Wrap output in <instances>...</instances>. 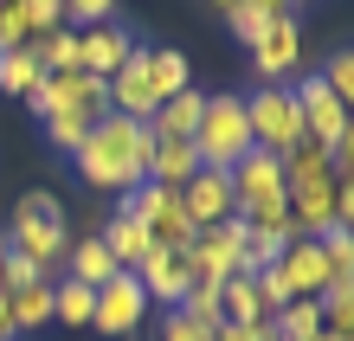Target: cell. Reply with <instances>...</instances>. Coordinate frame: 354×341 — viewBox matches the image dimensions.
Wrapping results in <instances>:
<instances>
[{"label": "cell", "instance_id": "cell-1", "mask_svg": "<svg viewBox=\"0 0 354 341\" xmlns=\"http://www.w3.org/2000/svg\"><path fill=\"white\" fill-rule=\"evenodd\" d=\"M149 148H155V129L149 122H129V116H97L84 148H77V174L84 187H103V194H129V187L149 181Z\"/></svg>", "mask_w": 354, "mask_h": 341}, {"label": "cell", "instance_id": "cell-2", "mask_svg": "<svg viewBox=\"0 0 354 341\" xmlns=\"http://www.w3.org/2000/svg\"><path fill=\"white\" fill-rule=\"evenodd\" d=\"M65 245H71V225H65V206H58V194H19L13 206V251H26L32 264H58L65 258Z\"/></svg>", "mask_w": 354, "mask_h": 341}, {"label": "cell", "instance_id": "cell-3", "mask_svg": "<svg viewBox=\"0 0 354 341\" xmlns=\"http://www.w3.org/2000/svg\"><path fill=\"white\" fill-rule=\"evenodd\" d=\"M194 155L200 167H232L239 155H252V122H245V97H206V110H200V129H194Z\"/></svg>", "mask_w": 354, "mask_h": 341}, {"label": "cell", "instance_id": "cell-4", "mask_svg": "<svg viewBox=\"0 0 354 341\" xmlns=\"http://www.w3.org/2000/svg\"><path fill=\"white\" fill-rule=\"evenodd\" d=\"M245 122H252V148H264V155H290L297 142H309L303 129V110H297V91L290 84H264V91L245 97Z\"/></svg>", "mask_w": 354, "mask_h": 341}, {"label": "cell", "instance_id": "cell-5", "mask_svg": "<svg viewBox=\"0 0 354 341\" xmlns=\"http://www.w3.org/2000/svg\"><path fill=\"white\" fill-rule=\"evenodd\" d=\"M116 212H129V219L149 232V245H161V251H187V245H194V219H187V206H180L174 187L142 181V187H129V194H122Z\"/></svg>", "mask_w": 354, "mask_h": 341}, {"label": "cell", "instance_id": "cell-6", "mask_svg": "<svg viewBox=\"0 0 354 341\" xmlns=\"http://www.w3.org/2000/svg\"><path fill=\"white\" fill-rule=\"evenodd\" d=\"M187 264H194V284H225V277H239V270H245V219L232 212L225 225L194 232Z\"/></svg>", "mask_w": 354, "mask_h": 341}, {"label": "cell", "instance_id": "cell-7", "mask_svg": "<svg viewBox=\"0 0 354 341\" xmlns=\"http://www.w3.org/2000/svg\"><path fill=\"white\" fill-rule=\"evenodd\" d=\"M142 315H149V296H142L136 270H116L110 284H97V309H91V329H97V335L122 341V335L142 329Z\"/></svg>", "mask_w": 354, "mask_h": 341}, {"label": "cell", "instance_id": "cell-8", "mask_svg": "<svg viewBox=\"0 0 354 341\" xmlns=\"http://www.w3.org/2000/svg\"><path fill=\"white\" fill-rule=\"evenodd\" d=\"M225 181H232V212H252V206H270V200H290L283 187V161L252 148V155H239L225 167Z\"/></svg>", "mask_w": 354, "mask_h": 341}, {"label": "cell", "instance_id": "cell-9", "mask_svg": "<svg viewBox=\"0 0 354 341\" xmlns=\"http://www.w3.org/2000/svg\"><path fill=\"white\" fill-rule=\"evenodd\" d=\"M297 65H303V26H297V13H277L252 46V71L264 84H283V77H297Z\"/></svg>", "mask_w": 354, "mask_h": 341}, {"label": "cell", "instance_id": "cell-10", "mask_svg": "<svg viewBox=\"0 0 354 341\" xmlns=\"http://www.w3.org/2000/svg\"><path fill=\"white\" fill-rule=\"evenodd\" d=\"M290 91H297V110H303V129H309V142H322V148H335V136L348 129V110H342V97L335 91H328V84H322V71L316 77H297V84H290Z\"/></svg>", "mask_w": 354, "mask_h": 341}, {"label": "cell", "instance_id": "cell-11", "mask_svg": "<svg viewBox=\"0 0 354 341\" xmlns=\"http://www.w3.org/2000/svg\"><path fill=\"white\" fill-rule=\"evenodd\" d=\"M136 284H142V296L149 303H168V309H180V296L194 290V264H187V251H149V258L136 264Z\"/></svg>", "mask_w": 354, "mask_h": 341}, {"label": "cell", "instance_id": "cell-12", "mask_svg": "<svg viewBox=\"0 0 354 341\" xmlns=\"http://www.w3.org/2000/svg\"><path fill=\"white\" fill-rule=\"evenodd\" d=\"M129 52H136V39L122 33L116 19H103V26H77V65H84L91 77H103V84L129 65Z\"/></svg>", "mask_w": 354, "mask_h": 341}, {"label": "cell", "instance_id": "cell-13", "mask_svg": "<svg viewBox=\"0 0 354 341\" xmlns=\"http://www.w3.org/2000/svg\"><path fill=\"white\" fill-rule=\"evenodd\" d=\"M174 194H180V206H187V219H194V232L232 219V181H225L219 167H200V174L187 181V187H174Z\"/></svg>", "mask_w": 354, "mask_h": 341}, {"label": "cell", "instance_id": "cell-14", "mask_svg": "<svg viewBox=\"0 0 354 341\" xmlns=\"http://www.w3.org/2000/svg\"><path fill=\"white\" fill-rule=\"evenodd\" d=\"M110 110H116V116H129V122H149V116L161 110L155 84H149V52H142V46L129 52V65L110 77Z\"/></svg>", "mask_w": 354, "mask_h": 341}, {"label": "cell", "instance_id": "cell-15", "mask_svg": "<svg viewBox=\"0 0 354 341\" xmlns=\"http://www.w3.org/2000/svg\"><path fill=\"white\" fill-rule=\"evenodd\" d=\"M277 277L290 296H322L328 290V264H322V245L316 239H290V251L277 258Z\"/></svg>", "mask_w": 354, "mask_h": 341}, {"label": "cell", "instance_id": "cell-16", "mask_svg": "<svg viewBox=\"0 0 354 341\" xmlns=\"http://www.w3.org/2000/svg\"><path fill=\"white\" fill-rule=\"evenodd\" d=\"M194 174H200L194 136H155V148H149V181L155 187H187Z\"/></svg>", "mask_w": 354, "mask_h": 341}, {"label": "cell", "instance_id": "cell-17", "mask_svg": "<svg viewBox=\"0 0 354 341\" xmlns=\"http://www.w3.org/2000/svg\"><path fill=\"white\" fill-rule=\"evenodd\" d=\"M290 225L303 239H316L322 225H335V181H316V187H290Z\"/></svg>", "mask_w": 354, "mask_h": 341}, {"label": "cell", "instance_id": "cell-18", "mask_svg": "<svg viewBox=\"0 0 354 341\" xmlns=\"http://www.w3.org/2000/svg\"><path fill=\"white\" fill-rule=\"evenodd\" d=\"M219 322H270V309H264L252 270H239V277H225V284H219Z\"/></svg>", "mask_w": 354, "mask_h": 341}, {"label": "cell", "instance_id": "cell-19", "mask_svg": "<svg viewBox=\"0 0 354 341\" xmlns=\"http://www.w3.org/2000/svg\"><path fill=\"white\" fill-rule=\"evenodd\" d=\"M32 58L46 77H65V71H84L77 65V26H52V33H32Z\"/></svg>", "mask_w": 354, "mask_h": 341}, {"label": "cell", "instance_id": "cell-20", "mask_svg": "<svg viewBox=\"0 0 354 341\" xmlns=\"http://www.w3.org/2000/svg\"><path fill=\"white\" fill-rule=\"evenodd\" d=\"M65 258H71V277H77V284H110V277L122 270L116 258H110V245H103V239H71L65 245Z\"/></svg>", "mask_w": 354, "mask_h": 341}, {"label": "cell", "instance_id": "cell-21", "mask_svg": "<svg viewBox=\"0 0 354 341\" xmlns=\"http://www.w3.org/2000/svg\"><path fill=\"white\" fill-rule=\"evenodd\" d=\"M200 110H206V97L187 84L180 97H168V103L149 116V129H155V136H194V129H200Z\"/></svg>", "mask_w": 354, "mask_h": 341}, {"label": "cell", "instance_id": "cell-22", "mask_svg": "<svg viewBox=\"0 0 354 341\" xmlns=\"http://www.w3.org/2000/svg\"><path fill=\"white\" fill-rule=\"evenodd\" d=\"M103 245H110V258H116L122 270H136V264L155 251V245H149V232H142V225L129 219V212H116V219L103 225Z\"/></svg>", "mask_w": 354, "mask_h": 341}, {"label": "cell", "instance_id": "cell-23", "mask_svg": "<svg viewBox=\"0 0 354 341\" xmlns=\"http://www.w3.org/2000/svg\"><path fill=\"white\" fill-rule=\"evenodd\" d=\"M316 181H335L328 148H322V142H297V148L283 155V187H316Z\"/></svg>", "mask_w": 354, "mask_h": 341}, {"label": "cell", "instance_id": "cell-24", "mask_svg": "<svg viewBox=\"0 0 354 341\" xmlns=\"http://www.w3.org/2000/svg\"><path fill=\"white\" fill-rule=\"evenodd\" d=\"M7 315H13V335L46 329L52 322V277H46V284H32V290H13L7 296Z\"/></svg>", "mask_w": 354, "mask_h": 341}, {"label": "cell", "instance_id": "cell-25", "mask_svg": "<svg viewBox=\"0 0 354 341\" xmlns=\"http://www.w3.org/2000/svg\"><path fill=\"white\" fill-rule=\"evenodd\" d=\"M309 335H322L316 296H297V303H283L277 315H270V341H309Z\"/></svg>", "mask_w": 354, "mask_h": 341}, {"label": "cell", "instance_id": "cell-26", "mask_svg": "<svg viewBox=\"0 0 354 341\" xmlns=\"http://www.w3.org/2000/svg\"><path fill=\"white\" fill-rule=\"evenodd\" d=\"M316 245H322V264H328V284H354V225H322L316 232Z\"/></svg>", "mask_w": 354, "mask_h": 341}, {"label": "cell", "instance_id": "cell-27", "mask_svg": "<svg viewBox=\"0 0 354 341\" xmlns=\"http://www.w3.org/2000/svg\"><path fill=\"white\" fill-rule=\"evenodd\" d=\"M91 309H97V290H91V284H77V277L52 284V322H65V329H84V322H91Z\"/></svg>", "mask_w": 354, "mask_h": 341}, {"label": "cell", "instance_id": "cell-28", "mask_svg": "<svg viewBox=\"0 0 354 341\" xmlns=\"http://www.w3.org/2000/svg\"><path fill=\"white\" fill-rule=\"evenodd\" d=\"M187 77H194V71H187V58H180L174 46H155V52H149V84H155V97H161V103L180 97V91H187Z\"/></svg>", "mask_w": 354, "mask_h": 341}, {"label": "cell", "instance_id": "cell-29", "mask_svg": "<svg viewBox=\"0 0 354 341\" xmlns=\"http://www.w3.org/2000/svg\"><path fill=\"white\" fill-rule=\"evenodd\" d=\"M290 239H303V232L297 225H277V232H252L245 225V270H270L290 251Z\"/></svg>", "mask_w": 354, "mask_h": 341}, {"label": "cell", "instance_id": "cell-30", "mask_svg": "<svg viewBox=\"0 0 354 341\" xmlns=\"http://www.w3.org/2000/svg\"><path fill=\"white\" fill-rule=\"evenodd\" d=\"M39 84H46V71H39L32 46H19V52H0V91H13V97H32Z\"/></svg>", "mask_w": 354, "mask_h": 341}, {"label": "cell", "instance_id": "cell-31", "mask_svg": "<svg viewBox=\"0 0 354 341\" xmlns=\"http://www.w3.org/2000/svg\"><path fill=\"white\" fill-rule=\"evenodd\" d=\"M316 309H322V329L328 335H354V284H328L316 296Z\"/></svg>", "mask_w": 354, "mask_h": 341}, {"label": "cell", "instance_id": "cell-32", "mask_svg": "<svg viewBox=\"0 0 354 341\" xmlns=\"http://www.w3.org/2000/svg\"><path fill=\"white\" fill-rule=\"evenodd\" d=\"M91 122H97V116H84V110L46 116V142L58 148V155H77V148H84V136H91Z\"/></svg>", "mask_w": 354, "mask_h": 341}, {"label": "cell", "instance_id": "cell-33", "mask_svg": "<svg viewBox=\"0 0 354 341\" xmlns=\"http://www.w3.org/2000/svg\"><path fill=\"white\" fill-rule=\"evenodd\" d=\"M32 284H46V264H32L26 251H13V245H0V290H32Z\"/></svg>", "mask_w": 354, "mask_h": 341}, {"label": "cell", "instance_id": "cell-34", "mask_svg": "<svg viewBox=\"0 0 354 341\" xmlns=\"http://www.w3.org/2000/svg\"><path fill=\"white\" fill-rule=\"evenodd\" d=\"M322 84L342 97V110L354 116V46H342V52H328V65H322Z\"/></svg>", "mask_w": 354, "mask_h": 341}, {"label": "cell", "instance_id": "cell-35", "mask_svg": "<svg viewBox=\"0 0 354 341\" xmlns=\"http://www.w3.org/2000/svg\"><path fill=\"white\" fill-rule=\"evenodd\" d=\"M19 46H32V19L19 0H0V52H19Z\"/></svg>", "mask_w": 354, "mask_h": 341}, {"label": "cell", "instance_id": "cell-36", "mask_svg": "<svg viewBox=\"0 0 354 341\" xmlns=\"http://www.w3.org/2000/svg\"><path fill=\"white\" fill-rule=\"evenodd\" d=\"M180 315H194L200 329H219V284H194L180 296Z\"/></svg>", "mask_w": 354, "mask_h": 341}, {"label": "cell", "instance_id": "cell-37", "mask_svg": "<svg viewBox=\"0 0 354 341\" xmlns=\"http://www.w3.org/2000/svg\"><path fill=\"white\" fill-rule=\"evenodd\" d=\"M116 13V0H65V26H103Z\"/></svg>", "mask_w": 354, "mask_h": 341}, {"label": "cell", "instance_id": "cell-38", "mask_svg": "<svg viewBox=\"0 0 354 341\" xmlns=\"http://www.w3.org/2000/svg\"><path fill=\"white\" fill-rule=\"evenodd\" d=\"M225 19H232V39H239V46H245V52H252V46H258V39H264V26H270V19H264V13H252V7H232V13H225Z\"/></svg>", "mask_w": 354, "mask_h": 341}, {"label": "cell", "instance_id": "cell-39", "mask_svg": "<svg viewBox=\"0 0 354 341\" xmlns=\"http://www.w3.org/2000/svg\"><path fill=\"white\" fill-rule=\"evenodd\" d=\"M32 19V33H52V26H65V0H19Z\"/></svg>", "mask_w": 354, "mask_h": 341}, {"label": "cell", "instance_id": "cell-40", "mask_svg": "<svg viewBox=\"0 0 354 341\" xmlns=\"http://www.w3.org/2000/svg\"><path fill=\"white\" fill-rule=\"evenodd\" d=\"M161 341H213V329H200L194 315H180V309H168V322H161Z\"/></svg>", "mask_w": 354, "mask_h": 341}, {"label": "cell", "instance_id": "cell-41", "mask_svg": "<svg viewBox=\"0 0 354 341\" xmlns=\"http://www.w3.org/2000/svg\"><path fill=\"white\" fill-rule=\"evenodd\" d=\"M328 167H335V181H354V122L335 136V148H328Z\"/></svg>", "mask_w": 354, "mask_h": 341}, {"label": "cell", "instance_id": "cell-42", "mask_svg": "<svg viewBox=\"0 0 354 341\" xmlns=\"http://www.w3.org/2000/svg\"><path fill=\"white\" fill-rule=\"evenodd\" d=\"M213 341H270V322H219Z\"/></svg>", "mask_w": 354, "mask_h": 341}, {"label": "cell", "instance_id": "cell-43", "mask_svg": "<svg viewBox=\"0 0 354 341\" xmlns=\"http://www.w3.org/2000/svg\"><path fill=\"white\" fill-rule=\"evenodd\" d=\"M335 219L354 225V181H335Z\"/></svg>", "mask_w": 354, "mask_h": 341}, {"label": "cell", "instance_id": "cell-44", "mask_svg": "<svg viewBox=\"0 0 354 341\" xmlns=\"http://www.w3.org/2000/svg\"><path fill=\"white\" fill-rule=\"evenodd\" d=\"M239 7H252V13H264V19H277V13H290V0H239Z\"/></svg>", "mask_w": 354, "mask_h": 341}, {"label": "cell", "instance_id": "cell-45", "mask_svg": "<svg viewBox=\"0 0 354 341\" xmlns=\"http://www.w3.org/2000/svg\"><path fill=\"white\" fill-rule=\"evenodd\" d=\"M0 341H13V315H7V290H0Z\"/></svg>", "mask_w": 354, "mask_h": 341}, {"label": "cell", "instance_id": "cell-46", "mask_svg": "<svg viewBox=\"0 0 354 341\" xmlns=\"http://www.w3.org/2000/svg\"><path fill=\"white\" fill-rule=\"evenodd\" d=\"M206 7H219V13H232V7H239V0H206Z\"/></svg>", "mask_w": 354, "mask_h": 341}]
</instances>
